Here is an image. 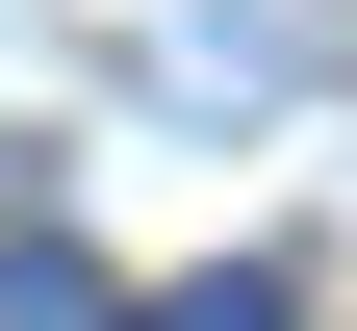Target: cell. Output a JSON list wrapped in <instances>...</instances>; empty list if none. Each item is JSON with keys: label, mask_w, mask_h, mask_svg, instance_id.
Wrapping results in <instances>:
<instances>
[{"label": "cell", "mask_w": 357, "mask_h": 331, "mask_svg": "<svg viewBox=\"0 0 357 331\" xmlns=\"http://www.w3.org/2000/svg\"><path fill=\"white\" fill-rule=\"evenodd\" d=\"M0 331H102V255L77 229H0Z\"/></svg>", "instance_id": "6da1fadb"}, {"label": "cell", "mask_w": 357, "mask_h": 331, "mask_svg": "<svg viewBox=\"0 0 357 331\" xmlns=\"http://www.w3.org/2000/svg\"><path fill=\"white\" fill-rule=\"evenodd\" d=\"M153 331H281V280H178V306H153Z\"/></svg>", "instance_id": "7a4b0ae2"}]
</instances>
